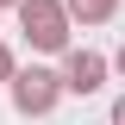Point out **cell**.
Here are the masks:
<instances>
[{"mask_svg": "<svg viewBox=\"0 0 125 125\" xmlns=\"http://www.w3.org/2000/svg\"><path fill=\"white\" fill-rule=\"evenodd\" d=\"M62 6H69V19H81V25H100V19H113L119 0H62Z\"/></svg>", "mask_w": 125, "mask_h": 125, "instance_id": "277c9868", "label": "cell"}, {"mask_svg": "<svg viewBox=\"0 0 125 125\" xmlns=\"http://www.w3.org/2000/svg\"><path fill=\"white\" fill-rule=\"evenodd\" d=\"M62 94H69V88H62L56 69H38V62H31V69H19V75H13V106L25 113V119H44Z\"/></svg>", "mask_w": 125, "mask_h": 125, "instance_id": "7a4b0ae2", "label": "cell"}, {"mask_svg": "<svg viewBox=\"0 0 125 125\" xmlns=\"http://www.w3.org/2000/svg\"><path fill=\"white\" fill-rule=\"evenodd\" d=\"M19 31L31 50H69V6L62 0H25L19 6Z\"/></svg>", "mask_w": 125, "mask_h": 125, "instance_id": "6da1fadb", "label": "cell"}, {"mask_svg": "<svg viewBox=\"0 0 125 125\" xmlns=\"http://www.w3.org/2000/svg\"><path fill=\"white\" fill-rule=\"evenodd\" d=\"M13 75H19V62H13V50L0 44V81H13Z\"/></svg>", "mask_w": 125, "mask_h": 125, "instance_id": "5b68a950", "label": "cell"}, {"mask_svg": "<svg viewBox=\"0 0 125 125\" xmlns=\"http://www.w3.org/2000/svg\"><path fill=\"white\" fill-rule=\"evenodd\" d=\"M62 88H69V94H100V88H106V56H100V50H69Z\"/></svg>", "mask_w": 125, "mask_h": 125, "instance_id": "3957f363", "label": "cell"}, {"mask_svg": "<svg viewBox=\"0 0 125 125\" xmlns=\"http://www.w3.org/2000/svg\"><path fill=\"white\" fill-rule=\"evenodd\" d=\"M113 125H125V94H119V100H113Z\"/></svg>", "mask_w": 125, "mask_h": 125, "instance_id": "8992f818", "label": "cell"}, {"mask_svg": "<svg viewBox=\"0 0 125 125\" xmlns=\"http://www.w3.org/2000/svg\"><path fill=\"white\" fill-rule=\"evenodd\" d=\"M113 69H119V75H125V50H119V56H113Z\"/></svg>", "mask_w": 125, "mask_h": 125, "instance_id": "52a82bcc", "label": "cell"}, {"mask_svg": "<svg viewBox=\"0 0 125 125\" xmlns=\"http://www.w3.org/2000/svg\"><path fill=\"white\" fill-rule=\"evenodd\" d=\"M0 6H25V0H0Z\"/></svg>", "mask_w": 125, "mask_h": 125, "instance_id": "ba28073f", "label": "cell"}]
</instances>
